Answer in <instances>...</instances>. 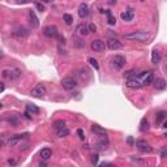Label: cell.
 <instances>
[{"instance_id": "6da1fadb", "label": "cell", "mask_w": 167, "mask_h": 167, "mask_svg": "<svg viewBox=\"0 0 167 167\" xmlns=\"http://www.w3.org/2000/svg\"><path fill=\"white\" fill-rule=\"evenodd\" d=\"M125 39L137 41V42H148L150 39V34L146 33V31H133L131 34H127Z\"/></svg>"}, {"instance_id": "7a4b0ae2", "label": "cell", "mask_w": 167, "mask_h": 167, "mask_svg": "<svg viewBox=\"0 0 167 167\" xmlns=\"http://www.w3.org/2000/svg\"><path fill=\"white\" fill-rule=\"evenodd\" d=\"M21 74H22L21 69H18V68H10V69H4V71H3V73H1V76L4 77V79L10 80V81H17V80L21 77Z\"/></svg>"}, {"instance_id": "3957f363", "label": "cell", "mask_w": 167, "mask_h": 167, "mask_svg": "<svg viewBox=\"0 0 167 167\" xmlns=\"http://www.w3.org/2000/svg\"><path fill=\"white\" fill-rule=\"evenodd\" d=\"M79 82L73 79V77H65V79L61 80V86H63L65 90H73L77 88Z\"/></svg>"}, {"instance_id": "277c9868", "label": "cell", "mask_w": 167, "mask_h": 167, "mask_svg": "<svg viewBox=\"0 0 167 167\" xmlns=\"http://www.w3.org/2000/svg\"><path fill=\"white\" fill-rule=\"evenodd\" d=\"M47 93V89H46V86L43 85V84H38V85L35 86L34 89H31V97H35V98H42V97H45V94Z\"/></svg>"}, {"instance_id": "5b68a950", "label": "cell", "mask_w": 167, "mask_h": 167, "mask_svg": "<svg viewBox=\"0 0 167 167\" xmlns=\"http://www.w3.org/2000/svg\"><path fill=\"white\" fill-rule=\"evenodd\" d=\"M43 34H45L46 37H48V38H58L59 31H58V28H56V26L48 25L43 29Z\"/></svg>"}, {"instance_id": "8992f818", "label": "cell", "mask_w": 167, "mask_h": 167, "mask_svg": "<svg viewBox=\"0 0 167 167\" xmlns=\"http://www.w3.org/2000/svg\"><path fill=\"white\" fill-rule=\"evenodd\" d=\"M112 65L115 69H122L125 65V58L122 55H115L112 58Z\"/></svg>"}, {"instance_id": "52a82bcc", "label": "cell", "mask_w": 167, "mask_h": 167, "mask_svg": "<svg viewBox=\"0 0 167 167\" xmlns=\"http://www.w3.org/2000/svg\"><path fill=\"white\" fill-rule=\"evenodd\" d=\"M90 46H91V50L95 51V52H103V51L106 50V45H104V42H102L101 39L93 41Z\"/></svg>"}, {"instance_id": "ba28073f", "label": "cell", "mask_w": 167, "mask_h": 167, "mask_svg": "<svg viewBox=\"0 0 167 167\" xmlns=\"http://www.w3.org/2000/svg\"><path fill=\"white\" fill-rule=\"evenodd\" d=\"M136 146H137V149H138L140 152H142V153H152L153 152L152 146H150L146 141H144V140H140V141H137L136 142Z\"/></svg>"}, {"instance_id": "9c48e42d", "label": "cell", "mask_w": 167, "mask_h": 167, "mask_svg": "<svg viewBox=\"0 0 167 167\" xmlns=\"http://www.w3.org/2000/svg\"><path fill=\"white\" fill-rule=\"evenodd\" d=\"M140 76H144V81H142V85L148 86L150 85V84H153L154 81V74H153V72H142V73H140Z\"/></svg>"}, {"instance_id": "30bf717a", "label": "cell", "mask_w": 167, "mask_h": 167, "mask_svg": "<svg viewBox=\"0 0 167 167\" xmlns=\"http://www.w3.org/2000/svg\"><path fill=\"white\" fill-rule=\"evenodd\" d=\"M25 136L26 134H15V136H10L9 140H8V145H9V146H16Z\"/></svg>"}, {"instance_id": "8fae6325", "label": "cell", "mask_w": 167, "mask_h": 167, "mask_svg": "<svg viewBox=\"0 0 167 167\" xmlns=\"http://www.w3.org/2000/svg\"><path fill=\"white\" fill-rule=\"evenodd\" d=\"M127 86L131 88V89H140L144 85H142V82L140 81V80H137V79H128L127 80Z\"/></svg>"}, {"instance_id": "7c38bea8", "label": "cell", "mask_w": 167, "mask_h": 167, "mask_svg": "<svg viewBox=\"0 0 167 167\" xmlns=\"http://www.w3.org/2000/svg\"><path fill=\"white\" fill-rule=\"evenodd\" d=\"M122 42L118 41V39H110L109 42H107V47L110 48V50L115 51V50H119V48H122Z\"/></svg>"}, {"instance_id": "4fadbf2b", "label": "cell", "mask_w": 167, "mask_h": 167, "mask_svg": "<svg viewBox=\"0 0 167 167\" xmlns=\"http://www.w3.org/2000/svg\"><path fill=\"white\" fill-rule=\"evenodd\" d=\"M28 34H29V31L26 30L25 28H18V29H16V30L13 31V37H16V38H18V39L28 37Z\"/></svg>"}, {"instance_id": "5bb4252c", "label": "cell", "mask_w": 167, "mask_h": 167, "mask_svg": "<svg viewBox=\"0 0 167 167\" xmlns=\"http://www.w3.org/2000/svg\"><path fill=\"white\" fill-rule=\"evenodd\" d=\"M29 18H30V25H31V28H38L39 26V20H38V17L35 16V13H34V10H30L29 12Z\"/></svg>"}, {"instance_id": "9a60e30c", "label": "cell", "mask_w": 167, "mask_h": 167, "mask_svg": "<svg viewBox=\"0 0 167 167\" xmlns=\"http://www.w3.org/2000/svg\"><path fill=\"white\" fill-rule=\"evenodd\" d=\"M39 155H41V159L42 161H48L51 157H52V150L48 149V148H45V149L41 150Z\"/></svg>"}, {"instance_id": "2e32d148", "label": "cell", "mask_w": 167, "mask_h": 167, "mask_svg": "<svg viewBox=\"0 0 167 167\" xmlns=\"http://www.w3.org/2000/svg\"><path fill=\"white\" fill-rule=\"evenodd\" d=\"M153 85H154V88L157 89V90H163V89L166 88V81L163 79L157 77V79H154V81H153Z\"/></svg>"}, {"instance_id": "e0dca14e", "label": "cell", "mask_w": 167, "mask_h": 167, "mask_svg": "<svg viewBox=\"0 0 167 167\" xmlns=\"http://www.w3.org/2000/svg\"><path fill=\"white\" fill-rule=\"evenodd\" d=\"M91 132H94L95 134H98V136H106V129L104 128H102L101 125H98V124H93L91 125Z\"/></svg>"}, {"instance_id": "ac0fdd59", "label": "cell", "mask_w": 167, "mask_h": 167, "mask_svg": "<svg viewBox=\"0 0 167 167\" xmlns=\"http://www.w3.org/2000/svg\"><path fill=\"white\" fill-rule=\"evenodd\" d=\"M79 16L81 18H86L89 16V7L86 4H81L79 7Z\"/></svg>"}, {"instance_id": "d6986e66", "label": "cell", "mask_w": 167, "mask_h": 167, "mask_svg": "<svg viewBox=\"0 0 167 167\" xmlns=\"http://www.w3.org/2000/svg\"><path fill=\"white\" fill-rule=\"evenodd\" d=\"M122 18L124 21H127V22H129V21H132L133 20V17H134V12L132 9H128V10H125V12H122Z\"/></svg>"}, {"instance_id": "ffe728a7", "label": "cell", "mask_w": 167, "mask_h": 167, "mask_svg": "<svg viewBox=\"0 0 167 167\" xmlns=\"http://www.w3.org/2000/svg\"><path fill=\"white\" fill-rule=\"evenodd\" d=\"M77 31H79L80 35H88L89 33H90V30H89V26L86 25H79L77 26Z\"/></svg>"}, {"instance_id": "44dd1931", "label": "cell", "mask_w": 167, "mask_h": 167, "mask_svg": "<svg viewBox=\"0 0 167 167\" xmlns=\"http://www.w3.org/2000/svg\"><path fill=\"white\" fill-rule=\"evenodd\" d=\"M167 118V112L166 111H159L157 114V118H155V123L157 124H161V123H163V120H165Z\"/></svg>"}, {"instance_id": "7402d4cb", "label": "cell", "mask_w": 167, "mask_h": 167, "mask_svg": "<svg viewBox=\"0 0 167 167\" xmlns=\"http://www.w3.org/2000/svg\"><path fill=\"white\" fill-rule=\"evenodd\" d=\"M161 61V55H159V52H158L157 50H154L152 52V63L153 64H158Z\"/></svg>"}, {"instance_id": "603a6c76", "label": "cell", "mask_w": 167, "mask_h": 167, "mask_svg": "<svg viewBox=\"0 0 167 167\" xmlns=\"http://www.w3.org/2000/svg\"><path fill=\"white\" fill-rule=\"evenodd\" d=\"M63 128H65V122H64V120H56V122L54 123V129H55L56 132Z\"/></svg>"}, {"instance_id": "cb8c5ba5", "label": "cell", "mask_w": 167, "mask_h": 167, "mask_svg": "<svg viewBox=\"0 0 167 167\" xmlns=\"http://www.w3.org/2000/svg\"><path fill=\"white\" fill-rule=\"evenodd\" d=\"M148 129H149V122H148L146 118H144V119L141 120V123H140V131H141V132H146Z\"/></svg>"}, {"instance_id": "d4e9b609", "label": "cell", "mask_w": 167, "mask_h": 167, "mask_svg": "<svg viewBox=\"0 0 167 167\" xmlns=\"http://www.w3.org/2000/svg\"><path fill=\"white\" fill-rule=\"evenodd\" d=\"M106 15H107V22H109V25H115L116 24V18L111 15V10H106Z\"/></svg>"}, {"instance_id": "484cf974", "label": "cell", "mask_w": 167, "mask_h": 167, "mask_svg": "<svg viewBox=\"0 0 167 167\" xmlns=\"http://www.w3.org/2000/svg\"><path fill=\"white\" fill-rule=\"evenodd\" d=\"M26 110H28L29 112H31V114H39V109L37 106H34V104H28Z\"/></svg>"}, {"instance_id": "4316f807", "label": "cell", "mask_w": 167, "mask_h": 167, "mask_svg": "<svg viewBox=\"0 0 167 167\" xmlns=\"http://www.w3.org/2000/svg\"><path fill=\"white\" fill-rule=\"evenodd\" d=\"M63 20H64V22H65L67 25H71V24L73 22V17H72L71 15H68V13L63 15Z\"/></svg>"}, {"instance_id": "83f0119b", "label": "cell", "mask_w": 167, "mask_h": 167, "mask_svg": "<svg viewBox=\"0 0 167 167\" xmlns=\"http://www.w3.org/2000/svg\"><path fill=\"white\" fill-rule=\"evenodd\" d=\"M69 134V129H67V128H63V129H60V131H58V137H65V136H68Z\"/></svg>"}, {"instance_id": "f1b7e54d", "label": "cell", "mask_w": 167, "mask_h": 167, "mask_svg": "<svg viewBox=\"0 0 167 167\" xmlns=\"http://www.w3.org/2000/svg\"><path fill=\"white\" fill-rule=\"evenodd\" d=\"M89 63H90V65H91V67H94V69H97V71L99 69V64H98V61H97L94 58H89Z\"/></svg>"}, {"instance_id": "f546056e", "label": "cell", "mask_w": 167, "mask_h": 167, "mask_svg": "<svg viewBox=\"0 0 167 167\" xmlns=\"http://www.w3.org/2000/svg\"><path fill=\"white\" fill-rule=\"evenodd\" d=\"M77 134H79V137H80V138H81V140L85 138V134H84V131H82L81 128H79V129H77Z\"/></svg>"}, {"instance_id": "4dcf8cb0", "label": "cell", "mask_w": 167, "mask_h": 167, "mask_svg": "<svg viewBox=\"0 0 167 167\" xmlns=\"http://www.w3.org/2000/svg\"><path fill=\"white\" fill-rule=\"evenodd\" d=\"M35 7H37V9H38L39 12H45V7H43L41 3H35Z\"/></svg>"}, {"instance_id": "1f68e13d", "label": "cell", "mask_w": 167, "mask_h": 167, "mask_svg": "<svg viewBox=\"0 0 167 167\" xmlns=\"http://www.w3.org/2000/svg\"><path fill=\"white\" fill-rule=\"evenodd\" d=\"M91 163H93V165L98 163V154H94L93 157H91Z\"/></svg>"}, {"instance_id": "d6a6232c", "label": "cell", "mask_w": 167, "mask_h": 167, "mask_svg": "<svg viewBox=\"0 0 167 167\" xmlns=\"http://www.w3.org/2000/svg\"><path fill=\"white\" fill-rule=\"evenodd\" d=\"M58 41H59V43H61V45H65V38H64L63 35H60V34L58 35Z\"/></svg>"}, {"instance_id": "836d02e7", "label": "cell", "mask_w": 167, "mask_h": 167, "mask_svg": "<svg viewBox=\"0 0 167 167\" xmlns=\"http://www.w3.org/2000/svg\"><path fill=\"white\" fill-rule=\"evenodd\" d=\"M76 46H77V47H85V42H82L81 39H77V41H76Z\"/></svg>"}, {"instance_id": "e575fe53", "label": "cell", "mask_w": 167, "mask_h": 167, "mask_svg": "<svg viewBox=\"0 0 167 167\" xmlns=\"http://www.w3.org/2000/svg\"><path fill=\"white\" fill-rule=\"evenodd\" d=\"M89 30H90V31H93V33H94V31L97 30V26L94 25V24H90V25H89Z\"/></svg>"}, {"instance_id": "d590c367", "label": "cell", "mask_w": 167, "mask_h": 167, "mask_svg": "<svg viewBox=\"0 0 167 167\" xmlns=\"http://www.w3.org/2000/svg\"><path fill=\"white\" fill-rule=\"evenodd\" d=\"M166 155H167V149H162V150H161V157L165 158Z\"/></svg>"}, {"instance_id": "8d00e7d4", "label": "cell", "mask_w": 167, "mask_h": 167, "mask_svg": "<svg viewBox=\"0 0 167 167\" xmlns=\"http://www.w3.org/2000/svg\"><path fill=\"white\" fill-rule=\"evenodd\" d=\"M24 115H25V118H26V119H31V115H30V112H29L28 110H26V111H25V114H24Z\"/></svg>"}, {"instance_id": "74e56055", "label": "cell", "mask_w": 167, "mask_h": 167, "mask_svg": "<svg viewBox=\"0 0 167 167\" xmlns=\"http://www.w3.org/2000/svg\"><path fill=\"white\" fill-rule=\"evenodd\" d=\"M8 163H9L10 166H15L16 165V161L15 159H8Z\"/></svg>"}, {"instance_id": "f35d334b", "label": "cell", "mask_w": 167, "mask_h": 167, "mask_svg": "<svg viewBox=\"0 0 167 167\" xmlns=\"http://www.w3.org/2000/svg\"><path fill=\"white\" fill-rule=\"evenodd\" d=\"M128 144L129 145H133V138H132V137H129V138H128Z\"/></svg>"}, {"instance_id": "ab89813d", "label": "cell", "mask_w": 167, "mask_h": 167, "mask_svg": "<svg viewBox=\"0 0 167 167\" xmlns=\"http://www.w3.org/2000/svg\"><path fill=\"white\" fill-rule=\"evenodd\" d=\"M4 89H5V86H4V84H1V86H0V90H1V91H4Z\"/></svg>"}, {"instance_id": "60d3db41", "label": "cell", "mask_w": 167, "mask_h": 167, "mask_svg": "<svg viewBox=\"0 0 167 167\" xmlns=\"http://www.w3.org/2000/svg\"><path fill=\"white\" fill-rule=\"evenodd\" d=\"M17 1H21V3H29L30 0H17Z\"/></svg>"}, {"instance_id": "b9f144b4", "label": "cell", "mask_w": 167, "mask_h": 167, "mask_svg": "<svg viewBox=\"0 0 167 167\" xmlns=\"http://www.w3.org/2000/svg\"><path fill=\"white\" fill-rule=\"evenodd\" d=\"M110 4H116V0H110Z\"/></svg>"}, {"instance_id": "7bdbcfd3", "label": "cell", "mask_w": 167, "mask_h": 167, "mask_svg": "<svg viewBox=\"0 0 167 167\" xmlns=\"http://www.w3.org/2000/svg\"><path fill=\"white\" fill-rule=\"evenodd\" d=\"M163 128H166V129H167V122L163 123Z\"/></svg>"}, {"instance_id": "ee69618b", "label": "cell", "mask_w": 167, "mask_h": 167, "mask_svg": "<svg viewBox=\"0 0 167 167\" xmlns=\"http://www.w3.org/2000/svg\"><path fill=\"white\" fill-rule=\"evenodd\" d=\"M41 1H43V3H48L50 0H41Z\"/></svg>"}, {"instance_id": "f6af8a7d", "label": "cell", "mask_w": 167, "mask_h": 167, "mask_svg": "<svg viewBox=\"0 0 167 167\" xmlns=\"http://www.w3.org/2000/svg\"><path fill=\"white\" fill-rule=\"evenodd\" d=\"M165 136H166V137H167V133H166V134H165Z\"/></svg>"}]
</instances>
